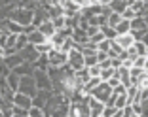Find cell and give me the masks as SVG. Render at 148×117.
I'll return each instance as SVG.
<instances>
[{
    "label": "cell",
    "mask_w": 148,
    "mask_h": 117,
    "mask_svg": "<svg viewBox=\"0 0 148 117\" xmlns=\"http://www.w3.org/2000/svg\"><path fill=\"white\" fill-rule=\"evenodd\" d=\"M8 19L13 21V23H17V25L23 26V28H27V26L32 25V11L31 9H25V8H17Z\"/></svg>",
    "instance_id": "obj_1"
},
{
    "label": "cell",
    "mask_w": 148,
    "mask_h": 117,
    "mask_svg": "<svg viewBox=\"0 0 148 117\" xmlns=\"http://www.w3.org/2000/svg\"><path fill=\"white\" fill-rule=\"evenodd\" d=\"M17 93L19 95H25V96H31L34 98L38 89H36V83H34V78L32 76H23L19 79V87H17Z\"/></svg>",
    "instance_id": "obj_2"
},
{
    "label": "cell",
    "mask_w": 148,
    "mask_h": 117,
    "mask_svg": "<svg viewBox=\"0 0 148 117\" xmlns=\"http://www.w3.org/2000/svg\"><path fill=\"white\" fill-rule=\"evenodd\" d=\"M110 96H112V89H110L108 83H103V81H101L99 85H97L95 89L91 91V98L99 100V102H103V104H106V102H108Z\"/></svg>",
    "instance_id": "obj_3"
},
{
    "label": "cell",
    "mask_w": 148,
    "mask_h": 117,
    "mask_svg": "<svg viewBox=\"0 0 148 117\" xmlns=\"http://www.w3.org/2000/svg\"><path fill=\"white\" fill-rule=\"evenodd\" d=\"M66 66H69L72 72H78L84 68V55L78 49H72V51L66 53Z\"/></svg>",
    "instance_id": "obj_4"
},
{
    "label": "cell",
    "mask_w": 148,
    "mask_h": 117,
    "mask_svg": "<svg viewBox=\"0 0 148 117\" xmlns=\"http://www.w3.org/2000/svg\"><path fill=\"white\" fill-rule=\"evenodd\" d=\"M48 64L49 68H63V66L66 64V55L61 51H55V49H51V51L48 53Z\"/></svg>",
    "instance_id": "obj_5"
},
{
    "label": "cell",
    "mask_w": 148,
    "mask_h": 117,
    "mask_svg": "<svg viewBox=\"0 0 148 117\" xmlns=\"http://www.w3.org/2000/svg\"><path fill=\"white\" fill-rule=\"evenodd\" d=\"M32 78H34V83H36V89H38V91H51V81H49V78H48L46 72L34 70Z\"/></svg>",
    "instance_id": "obj_6"
},
{
    "label": "cell",
    "mask_w": 148,
    "mask_h": 117,
    "mask_svg": "<svg viewBox=\"0 0 148 117\" xmlns=\"http://www.w3.org/2000/svg\"><path fill=\"white\" fill-rule=\"evenodd\" d=\"M70 117H89V106L87 102H70Z\"/></svg>",
    "instance_id": "obj_7"
},
{
    "label": "cell",
    "mask_w": 148,
    "mask_h": 117,
    "mask_svg": "<svg viewBox=\"0 0 148 117\" xmlns=\"http://www.w3.org/2000/svg\"><path fill=\"white\" fill-rule=\"evenodd\" d=\"M17 55L23 59V62H29V64H34V62L38 61V57H40L38 53H36L34 45H31V43H29V45H27L25 49H21V51H19Z\"/></svg>",
    "instance_id": "obj_8"
},
{
    "label": "cell",
    "mask_w": 148,
    "mask_h": 117,
    "mask_svg": "<svg viewBox=\"0 0 148 117\" xmlns=\"http://www.w3.org/2000/svg\"><path fill=\"white\" fill-rule=\"evenodd\" d=\"M13 106L15 108H21V110H25V112H29V110L32 108V98L31 96H25V95H19V93H15L13 95Z\"/></svg>",
    "instance_id": "obj_9"
},
{
    "label": "cell",
    "mask_w": 148,
    "mask_h": 117,
    "mask_svg": "<svg viewBox=\"0 0 148 117\" xmlns=\"http://www.w3.org/2000/svg\"><path fill=\"white\" fill-rule=\"evenodd\" d=\"M87 106H89V117H101L103 115V110H105L103 102H99L95 98H89L87 100Z\"/></svg>",
    "instance_id": "obj_10"
},
{
    "label": "cell",
    "mask_w": 148,
    "mask_h": 117,
    "mask_svg": "<svg viewBox=\"0 0 148 117\" xmlns=\"http://www.w3.org/2000/svg\"><path fill=\"white\" fill-rule=\"evenodd\" d=\"M108 8L112 13H118V15H122L127 8H129V0H110L108 2Z\"/></svg>",
    "instance_id": "obj_11"
},
{
    "label": "cell",
    "mask_w": 148,
    "mask_h": 117,
    "mask_svg": "<svg viewBox=\"0 0 148 117\" xmlns=\"http://www.w3.org/2000/svg\"><path fill=\"white\" fill-rule=\"evenodd\" d=\"M36 30H38V32H40V34H42L46 40H51L53 36H55V32H57L51 21H46V23H42V25H40L38 28H36Z\"/></svg>",
    "instance_id": "obj_12"
},
{
    "label": "cell",
    "mask_w": 148,
    "mask_h": 117,
    "mask_svg": "<svg viewBox=\"0 0 148 117\" xmlns=\"http://www.w3.org/2000/svg\"><path fill=\"white\" fill-rule=\"evenodd\" d=\"M2 62H4V66H6V68L10 70V72H12V70H15L17 66H21V64H23V59H21V57L17 55V53H15V55L4 57V59H2Z\"/></svg>",
    "instance_id": "obj_13"
},
{
    "label": "cell",
    "mask_w": 148,
    "mask_h": 117,
    "mask_svg": "<svg viewBox=\"0 0 148 117\" xmlns=\"http://www.w3.org/2000/svg\"><path fill=\"white\" fill-rule=\"evenodd\" d=\"M114 42L118 43V45H120V47L123 49V51H127V49L129 47H133V43H135V38H133V34H123V36H118L116 40H114Z\"/></svg>",
    "instance_id": "obj_14"
},
{
    "label": "cell",
    "mask_w": 148,
    "mask_h": 117,
    "mask_svg": "<svg viewBox=\"0 0 148 117\" xmlns=\"http://www.w3.org/2000/svg\"><path fill=\"white\" fill-rule=\"evenodd\" d=\"M49 93H51V91H38V93H36V96L32 98V106H34V108L44 110V106H46V102H48Z\"/></svg>",
    "instance_id": "obj_15"
},
{
    "label": "cell",
    "mask_w": 148,
    "mask_h": 117,
    "mask_svg": "<svg viewBox=\"0 0 148 117\" xmlns=\"http://www.w3.org/2000/svg\"><path fill=\"white\" fill-rule=\"evenodd\" d=\"M114 76H116V78L120 79V83H122V85L125 87V89H127V87H131V79H129V70H125V68H122V66H120V68L116 70V74H114Z\"/></svg>",
    "instance_id": "obj_16"
},
{
    "label": "cell",
    "mask_w": 148,
    "mask_h": 117,
    "mask_svg": "<svg viewBox=\"0 0 148 117\" xmlns=\"http://www.w3.org/2000/svg\"><path fill=\"white\" fill-rule=\"evenodd\" d=\"M27 40H29V43H31V45H40V43H46V42H48V40L44 38V36L40 34V32L36 30V28H34V30H31L29 34H27Z\"/></svg>",
    "instance_id": "obj_17"
},
{
    "label": "cell",
    "mask_w": 148,
    "mask_h": 117,
    "mask_svg": "<svg viewBox=\"0 0 148 117\" xmlns=\"http://www.w3.org/2000/svg\"><path fill=\"white\" fill-rule=\"evenodd\" d=\"M12 72H15L19 78H23V76H32L34 74V68H32V64H29V62H23L21 66H17V68L12 70Z\"/></svg>",
    "instance_id": "obj_18"
},
{
    "label": "cell",
    "mask_w": 148,
    "mask_h": 117,
    "mask_svg": "<svg viewBox=\"0 0 148 117\" xmlns=\"http://www.w3.org/2000/svg\"><path fill=\"white\" fill-rule=\"evenodd\" d=\"M19 79H21V78H19V76L15 74V72H10V76H8V78H6V83H8V87H10V89H12L13 93H17V87H19Z\"/></svg>",
    "instance_id": "obj_19"
},
{
    "label": "cell",
    "mask_w": 148,
    "mask_h": 117,
    "mask_svg": "<svg viewBox=\"0 0 148 117\" xmlns=\"http://www.w3.org/2000/svg\"><path fill=\"white\" fill-rule=\"evenodd\" d=\"M144 76V70H140V68H133L129 70V79H131V85H137V83L140 81V78Z\"/></svg>",
    "instance_id": "obj_20"
},
{
    "label": "cell",
    "mask_w": 148,
    "mask_h": 117,
    "mask_svg": "<svg viewBox=\"0 0 148 117\" xmlns=\"http://www.w3.org/2000/svg\"><path fill=\"white\" fill-rule=\"evenodd\" d=\"M74 76H76V79H78V83H80L82 87L86 85L89 79H91V78H89V72H87V68H82V70H78V72H74Z\"/></svg>",
    "instance_id": "obj_21"
},
{
    "label": "cell",
    "mask_w": 148,
    "mask_h": 117,
    "mask_svg": "<svg viewBox=\"0 0 148 117\" xmlns=\"http://www.w3.org/2000/svg\"><path fill=\"white\" fill-rule=\"evenodd\" d=\"M129 9H133L137 13V17H139L144 9V0H129Z\"/></svg>",
    "instance_id": "obj_22"
},
{
    "label": "cell",
    "mask_w": 148,
    "mask_h": 117,
    "mask_svg": "<svg viewBox=\"0 0 148 117\" xmlns=\"http://www.w3.org/2000/svg\"><path fill=\"white\" fill-rule=\"evenodd\" d=\"M120 23H122V15H118V13H110L106 17V26H110V28H116Z\"/></svg>",
    "instance_id": "obj_23"
},
{
    "label": "cell",
    "mask_w": 148,
    "mask_h": 117,
    "mask_svg": "<svg viewBox=\"0 0 148 117\" xmlns=\"http://www.w3.org/2000/svg\"><path fill=\"white\" fill-rule=\"evenodd\" d=\"M29 45V40H27V34H19L17 42H15V53H19L21 49H25Z\"/></svg>",
    "instance_id": "obj_24"
},
{
    "label": "cell",
    "mask_w": 148,
    "mask_h": 117,
    "mask_svg": "<svg viewBox=\"0 0 148 117\" xmlns=\"http://www.w3.org/2000/svg\"><path fill=\"white\" fill-rule=\"evenodd\" d=\"M114 74H116V70L114 68H106V70H101V76H99V79L103 83H106L110 78H114Z\"/></svg>",
    "instance_id": "obj_25"
},
{
    "label": "cell",
    "mask_w": 148,
    "mask_h": 117,
    "mask_svg": "<svg viewBox=\"0 0 148 117\" xmlns=\"http://www.w3.org/2000/svg\"><path fill=\"white\" fill-rule=\"evenodd\" d=\"M99 62H97V53L95 55H87L84 57V68H91V66H97Z\"/></svg>",
    "instance_id": "obj_26"
},
{
    "label": "cell",
    "mask_w": 148,
    "mask_h": 117,
    "mask_svg": "<svg viewBox=\"0 0 148 117\" xmlns=\"http://www.w3.org/2000/svg\"><path fill=\"white\" fill-rule=\"evenodd\" d=\"M133 49L137 51L139 57H146V45H144L143 42H135V43H133Z\"/></svg>",
    "instance_id": "obj_27"
},
{
    "label": "cell",
    "mask_w": 148,
    "mask_h": 117,
    "mask_svg": "<svg viewBox=\"0 0 148 117\" xmlns=\"http://www.w3.org/2000/svg\"><path fill=\"white\" fill-rule=\"evenodd\" d=\"M110 40H103V42L99 43V45H97V51H101V53H106V55H108V51H110Z\"/></svg>",
    "instance_id": "obj_28"
},
{
    "label": "cell",
    "mask_w": 148,
    "mask_h": 117,
    "mask_svg": "<svg viewBox=\"0 0 148 117\" xmlns=\"http://www.w3.org/2000/svg\"><path fill=\"white\" fill-rule=\"evenodd\" d=\"M135 87H137V89H139V91H148V76L144 74L143 78H140V81L137 83Z\"/></svg>",
    "instance_id": "obj_29"
},
{
    "label": "cell",
    "mask_w": 148,
    "mask_h": 117,
    "mask_svg": "<svg viewBox=\"0 0 148 117\" xmlns=\"http://www.w3.org/2000/svg\"><path fill=\"white\" fill-rule=\"evenodd\" d=\"M29 117H46V113H44V110H40V108H34L32 106L31 110H29V113H27Z\"/></svg>",
    "instance_id": "obj_30"
},
{
    "label": "cell",
    "mask_w": 148,
    "mask_h": 117,
    "mask_svg": "<svg viewBox=\"0 0 148 117\" xmlns=\"http://www.w3.org/2000/svg\"><path fill=\"white\" fill-rule=\"evenodd\" d=\"M116 112H118V110L114 108V106H105V110H103V115H101V117H112Z\"/></svg>",
    "instance_id": "obj_31"
},
{
    "label": "cell",
    "mask_w": 148,
    "mask_h": 117,
    "mask_svg": "<svg viewBox=\"0 0 148 117\" xmlns=\"http://www.w3.org/2000/svg\"><path fill=\"white\" fill-rule=\"evenodd\" d=\"M87 72H89V78H99L101 76V66H91V68H87Z\"/></svg>",
    "instance_id": "obj_32"
},
{
    "label": "cell",
    "mask_w": 148,
    "mask_h": 117,
    "mask_svg": "<svg viewBox=\"0 0 148 117\" xmlns=\"http://www.w3.org/2000/svg\"><path fill=\"white\" fill-rule=\"evenodd\" d=\"M144 61H146V57H137L135 61H133V66H135V68L144 70Z\"/></svg>",
    "instance_id": "obj_33"
},
{
    "label": "cell",
    "mask_w": 148,
    "mask_h": 117,
    "mask_svg": "<svg viewBox=\"0 0 148 117\" xmlns=\"http://www.w3.org/2000/svg\"><path fill=\"white\" fill-rule=\"evenodd\" d=\"M125 93H127V89L122 85V83H120L118 87H114V89H112V95H116V96H118V95H125Z\"/></svg>",
    "instance_id": "obj_34"
},
{
    "label": "cell",
    "mask_w": 148,
    "mask_h": 117,
    "mask_svg": "<svg viewBox=\"0 0 148 117\" xmlns=\"http://www.w3.org/2000/svg\"><path fill=\"white\" fill-rule=\"evenodd\" d=\"M10 76V70L4 66V62H0V79H6Z\"/></svg>",
    "instance_id": "obj_35"
},
{
    "label": "cell",
    "mask_w": 148,
    "mask_h": 117,
    "mask_svg": "<svg viewBox=\"0 0 148 117\" xmlns=\"http://www.w3.org/2000/svg\"><path fill=\"white\" fill-rule=\"evenodd\" d=\"M27 113H29V112H25V110L13 106V117H27Z\"/></svg>",
    "instance_id": "obj_36"
},
{
    "label": "cell",
    "mask_w": 148,
    "mask_h": 117,
    "mask_svg": "<svg viewBox=\"0 0 148 117\" xmlns=\"http://www.w3.org/2000/svg\"><path fill=\"white\" fill-rule=\"evenodd\" d=\"M110 66H112L114 70H118L122 66V59H120V57H118V59H110Z\"/></svg>",
    "instance_id": "obj_37"
},
{
    "label": "cell",
    "mask_w": 148,
    "mask_h": 117,
    "mask_svg": "<svg viewBox=\"0 0 148 117\" xmlns=\"http://www.w3.org/2000/svg\"><path fill=\"white\" fill-rule=\"evenodd\" d=\"M106 83L110 85V89H114V87H118V85H120V79H118L116 76H114V78H110V79H108Z\"/></svg>",
    "instance_id": "obj_38"
},
{
    "label": "cell",
    "mask_w": 148,
    "mask_h": 117,
    "mask_svg": "<svg viewBox=\"0 0 148 117\" xmlns=\"http://www.w3.org/2000/svg\"><path fill=\"white\" fill-rule=\"evenodd\" d=\"M105 61H108V55H106V53L97 51V62H105Z\"/></svg>",
    "instance_id": "obj_39"
},
{
    "label": "cell",
    "mask_w": 148,
    "mask_h": 117,
    "mask_svg": "<svg viewBox=\"0 0 148 117\" xmlns=\"http://www.w3.org/2000/svg\"><path fill=\"white\" fill-rule=\"evenodd\" d=\"M122 117H133V112H131V106H125L122 110Z\"/></svg>",
    "instance_id": "obj_40"
},
{
    "label": "cell",
    "mask_w": 148,
    "mask_h": 117,
    "mask_svg": "<svg viewBox=\"0 0 148 117\" xmlns=\"http://www.w3.org/2000/svg\"><path fill=\"white\" fill-rule=\"evenodd\" d=\"M139 42H143V43H144V45H146V47H148V32H146V34H144V36H143V38H140V40H139Z\"/></svg>",
    "instance_id": "obj_41"
},
{
    "label": "cell",
    "mask_w": 148,
    "mask_h": 117,
    "mask_svg": "<svg viewBox=\"0 0 148 117\" xmlns=\"http://www.w3.org/2000/svg\"><path fill=\"white\" fill-rule=\"evenodd\" d=\"M112 117H122V112H116V113H114Z\"/></svg>",
    "instance_id": "obj_42"
},
{
    "label": "cell",
    "mask_w": 148,
    "mask_h": 117,
    "mask_svg": "<svg viewBox=\"0 0 148 117\" xmlns=\"http://www.w3.org/2000/svg\"><path fill=\"white\" fill-rule=\"evenodd\" d=\"M144 70H148V57H146V61H144Z\"/></svg>",
    "instance_id": "obj_43"
},
{
    "label": "cell",
    "mask_w": 148,
    "mask_h": 117,
    "mask_svg": "<svg viewBox=\"0 0 148 117\" xmlns=\"http://www.w3.org/2000/svg\"><path fill=\"white\" fill-rule=\"evenodd\" d=\"M144 74H146V76H148V70H144Z\"/></svg>",
    "instance_id": "obj_44"
},
{
    "label": "cell",
    "mask_w": 148,
    "mask_h": 117,
    "mask_svg": "<svg viewBox=\"0 0 148 117\" xmlns=\"http://www.w3.org/2000/svg\"><path fill=\"white\" fill-rule=\"evenodd\" d=\"M146 57H148V47H146Z\"/></svg>",
    "instance_id": "obj_45"
},
{
    "label": "cell",
    "mask_w": 148,
    "mask_h": 117,
    "mask_svg": "<svg viewBox=\"0 0 148 117\" xmlns=\"http://www.w3.org/2000/svg\"><path fill=\"white\" fill-rule=\"evenodd\" d=\"M27 117H29V115H27Z\"/></svg>",
    "instance_id": "obj_46"
},
{
    "label": "cell",
    "mask_w": 148,
    "mask_h": 117,
    "mask_svg": "<svg viewBox=\"0 0 148 117\" xmlns=\"http://www.w3.org/2000/svg\"><path fill=\"white\" fill-rule=\"evenodd\" d=\"M69 117H70V115H69Z\"/></svg>",
    "instance_id": "obj_47"
}]
</instances>
